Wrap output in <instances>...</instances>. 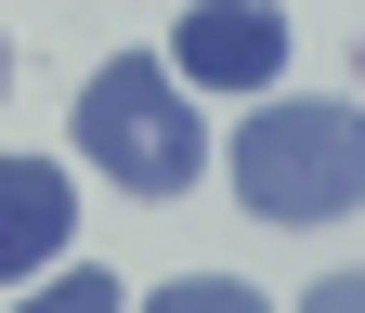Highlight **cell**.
Here are the masks:
<instances>
[{
    "instance_id": "cell-1",
    "label": "cell",
    "mask_w": 365,
    "mask_h": 313,
    "mask_svg": "<svg viewBox=\"0 0 365 313\" xmlns=\"http://www.w3.org/2000/svg\"><path fill=\"white\" fill-rule=\"evenodd\" d=\"M78 157H105L118 196H182L209 170V130H196V92L157 66V53H105L78 92Z\"/></svg>"
},
{
    "instance_id": "cell-2",
    "label": "cell",
    "mask_w": 365,
    "mask_h": 313,
    "mask_svg": "<svg viewBox=\"0 0 365 313\" xmlns=\"http://www.w3.org/2000/svg\"><path fill=\"white\" fill-rule=\"evenodd\" d=\"M248 222H339L365 209V105H261L235 130Z\"/></svg>"
},
{
    "instance_id": "cell-3",
    "label": "cell",
    "mask_w": 365,
    "mask_h": 313,
    "mask_svg": "<svg viewBox=\"0 0 365 313\" xmlns=\"http://www.w3.org/2000/svg\"><path fill=\"white\" fill-rule=\"evenodd\" d=\"M157 66L182 78V92H261V78L287 66V14H274V0H196Z\"/></svg>"
},
{
    "instance_id": "cell-4",
    "label": "cell",
    "mask_w": 365,
    "mask_h": 313,
    "mask_svg": "<svg viewBox=\"0 0 365 313\" xmlns=\"http://www.w3.org/2000/svg\"><path fill=\"white\" fill-rule=\"evenodd\" d=\"M78 235V196L53 157H0V274H39V261H66Z\"/></svg>"
},
{
    "instance_id": "cell-5",
    "label": "cell",
    "mask_w": 365,
    "mask_h": 313,
    "mask_svg": "<svg viewBox=\"0 0 365 313\" xmlns=\"http://www.w3.org/2000/svg\"><path fill=\"white\" fill-rule=\"evenodd\" d=\"M144 313H274V300H261V287H235V274H170Z\"/></svg>"
},
{
    "instance_id": "cell-6",
    "label": "cell",
    "mask_w": 365,
    "mask_h": 313,
    "mask_svg": "<svg viewBox=\"0 0 365 313\" xmlns=\"http://www.w3.org/2000/svg\"><path fill=\"white\" fill-rule=\"evenodd\" d=\"M14 313H130V300H118V274L66 261V287H39V300H14Z\"/></svg>"
},
{
    "instance_id": "cell-7",
    "label": "cell",
    "mask_w": 365,
    "mask_h": 313,
    "mask_svg": "<svg viewBox=\"0 0 365 313\" xmlns=\"http://www.w3.org/2000/svg\"><path fill=\"white\" fill-rule=\"evenodd\" d=\"M300 313H365V274H327V287H313Z\"/></svg>"
},
{
    "instance_id": "cell-8",
    "label": "cell",
    "mask_w": 365,
    "mask_h": 313,
    "mask_svg": "<svg viewBox=\"0 0 365 313\" xmlns=\"http://www.w3.org/2000/svg\"><path fill=\"white\" fill-rule=\"evenodd\" d=\"M0 92H14V39H0Z\"/></svg>"
}]
</instances>
